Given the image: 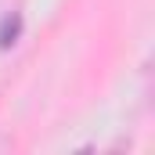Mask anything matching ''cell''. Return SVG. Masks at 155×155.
<instances>
[{
    "mask_svg": "<svg viewBox=\"0 0 155 155\" xmlns=\"http://www.w3.org/2000/svg\"><path fill=\"white\" fill-rule=\"evenodd\" d=\"M22 25H25V18H22V11H18V7H11V11L0 18V51H11V47L18 43Z\"/></svg>",
    "mask_w": 155,
    "mask_h": 155,
    "instance_id": "1",
    "label": "cell"
}]
</instances>
